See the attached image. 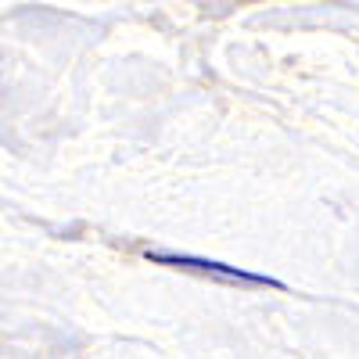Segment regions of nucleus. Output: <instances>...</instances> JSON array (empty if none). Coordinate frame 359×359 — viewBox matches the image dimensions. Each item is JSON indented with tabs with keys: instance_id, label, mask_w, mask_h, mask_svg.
Here are the masks:
<instances>
[{
	"instance_id": "nucleus-1",
	"label": "nucleus",
	"mask_w": 359,
	"mask_h": 359,
	"mask_svg": "<svg viewBox=\"0 0 359 359\" xmlns=\"http://www.w3.org/2000/svg\"><path fill=\"white\" fill-rule=\"evenodd\" d=\"M147 262H155V266H172V269H191V273H205V277H216V280H226V284L287 291V284L277 280V277L252 273V269L230 266V262H219V259H205V255H191V252H147Z\"/></svg>"
}]
</instances>
